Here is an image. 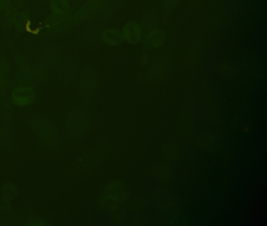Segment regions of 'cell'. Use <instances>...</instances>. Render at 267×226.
I'll return each instance as SVG.
<instances>
[{"label":"cell","mask_w":267,"mask_h":226,"mask_svg":"<svg viewBox=\"0 0 267 226\" xmlns=\"http://www.w3.org/2000/svg\"><path fill=\"white\" fill-rule=\"evenodd\" d=\"M121 32L123 34L124 41L132 45L139 43L143 38L142 27L135 21H130L126 23Z\"/></svg>","instance_id":"obj_1"},{"label":"cell","mask_w":267,"mask_h":226,"mask_svg":"<svg viewBox=\"0 0 267 226\" xmlns=\"http://www.w3.org/2000/svg\"><path fill=\"white\" fill-rule=\"evenodd\" d=\"M166 36L161 29H153L145 36L144 44L150 49H158L165 43Z\"/></svg>","instance_id":"obj_2"},{"label":"cell","mask_w":267,"mask_h":226,"mask_svg":"<svg viewBox=\"0 0 267 226\" xmlns=\"http://www.w3.org/2000/svg\"><path fill=\"white\" fill-rule=\"evenodd\" d=\"M103 41L110 47H117L124 42L123 34L117 28H106L101 35Z\"/></svg>","instance_id":"obj_3"},{"label":"cell","mask_w":267,"mask_h":226,"mask_svg":"<svg viewBox=\"0 0 267 226\" xmlns=\"http://www.w3.org/2000/svg\"><path fill=\"white\" fill-rule=\"evenodd\" d=\"M13 97L15 101H18L19 105L27 104L33 100L34 91L29 87H17L13 92Z\"/></svg>","instance_id":"obj_4"},{"label":"cell","mask_w":267,"mask_h":226,"mask_svg":"<svg viewBox=\"0 0 267 226\" xmlns=\"http://www.w3.org/2000/svg\"><path fill=\"white\" fill-rule=\"evenodd\" d=\"M50 9L53 13L65 15L68 13L70 4L67 0H51Z\"/></svg>","instance_id":"obj_5"},{"label":"cell","mask_w":267,"mask_h":226,"mask_svg":"<svg viewBox=\"0 0 267 226\" xmlns=\"http://www.w3.org/2000/svg\"><path fill=\"white\" fill-rule=\"evenodd\" d=\"M29 23V15H28V12H21L17 15L13 26H15L16 29L19 32H25V31L28 30Z\"/></svg>","instance_id":"obj_6"},{"label":"cell","mask_w":267,"mask_h":226,"mask_svg":"<svg viewBox=\"0 0 267 226\" xmlns=\"http://www.w3.org/2000/svg\"><path fill=\"white\" fill-rule=\"evenodd\" d=\"M18 13L17 9L14 6H9L5 10L3 15L4 25L7 28H11L14 25L15 21L17 18Z\"/></svg>","instance_id":"obj_7"},{"label":"cell","mask_w":267,"mask_h":226,"mask_svg":"<svg viewBox=\"0 0 267 226\" xmlns=\"http://www.w3.org/2000/svg\"><path fill=\"white\" fill-rule=\"evenodd\" d=\"M12 0H0V11L6 10L9 6H10Z\"/></svg>","instance_id":"obj_8"}]
</instances>
